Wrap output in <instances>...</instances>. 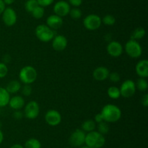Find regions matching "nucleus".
I'll return each instance as SVG.
<instances>
[{
    "instance_id": "nucleus-42",
    "label": "nucleus",
    "mask_w": 148,
    "mask_h": 148,
    "mask_svg": "<svg viewBox=\"0 0 148 148\" xmlns=\"http://www.w3.org/2000/svg\"><path fill=\"white\" fill-rule=\"evenodd\" d=\"M4 133H3L2 131L0 129V145H1L3 142V141H4Z\"/></svg>"
},
{
    "instance_id": "nucleus-27",
    "label": "nucleus",
    "mask_w": 148,
    "mask_h": 148,
    "mask_svg": "<svg viewBox=\"0 0 148 148\" xmlns=\"http://www.w3.org/2000/svg\"><path fill=\"white\" fill-rule=\"evenodd\" d=\"M96 127L98 129V131L103 135L107 134L109 132V125H108V123L106 121H102L101 123H98Z\"/></svg>"
},
{
    "instance_id": "nucleus-37",
    "label": "nucleus",
    "mask_w": 148,
    "mask_h": 148,
    "mask_svg": "<svg viewBox=\"0 0 148 148\" xmlns=\"http://www.w3.org/2000/svg\"><path fill=\"white\" fill-rule=\"evenodd\" d=\"M93 120L96 123H101V122L104 121L103 118V117H102V115H101V113H98V114H96L95 116H94Z\"/></svg>"
},
{
    "instance_id": "nucleus-5",
    "label": "nucleus",
    "mask_w": 148,
    "mask_h": 148,
    "mask_svg": "<svg viewBox=\"0 0 148 148\" xmlns=\"http://www.w3.org/2000/svg\"><path fill=\"white\" fill-rule=\"evenodd\" d=\"M124 49L129 57L133 59H137L141 57L143 54V48L138 41L130 39L126 43Z\"/></svg>"
},
{
    "instance_id": "nucleus-43",
    "label": "nucleus",
    "mask_w": 148,
    "mask_h": 148,
    "mask_svg": "<svg viewBox=\"0 0 148 148\" xmlns=\"http://www.w3.org/2000/svg\"><path fill=\"white\" fill-rule=\"evenodd\" d=\"M79 148H90V147H89L87 146V145H82V146H81Z\"/></svg>"
},
{
    "instance_id": "nucleus-28",
    "label": "nucleus",
    "mask_w": 148,
    "mask_h": 148,
    "mask_svg": "<svg viewBox=\"0 0 148 148\" xmlns=\"http://www.w3.org/2000/svg\"><path fill=\"white\" fill-rule=\"evenodd\" d=\"M38 6L37 0H27L25 3V10L29 13H31L32 11Z\"/></svg>"
},
{
    "instance_id": "nucleus-22",
    "label": "nucleus",
    "mask_w": 148,
    "mask_h": 148,
    "mask_svg": "<svg viewBox=\"0 0 148 148\" xmlns=\"http://www.w3.org/2000/svg\"><path fill=\"white\" fill-rule=\"evenodd\" d=\"M146 34V31L143 28L138 27L137 28L134 29L131 33L130 36V39H133V40L138 41L140 39H143Z\"/></svg>"
},
{
    "instance_id": "nucleus-1",
    "label": "nucleus",
    "mask_w": 148,
    "mask_h": 148,
    "mask_svg": "<svg viewBox=\"0 0 148 148\" xmlns=\"http://www.w3.org/2000/svg\"><path fill=\"white\" fill-rule=\"evenodd\" d=\"M101 114L104 121L107 123H116L121 119L122 113L117 105L107 104L101 109Z\"/></svg>"
},
{
    "instance_id": "nucleus-26",
    "label": "nucleus",
    "mask_w": 148,
    "mask_h": 148,
    "mask_svg": "<svg viewBox=\"0 0 148 148\" xmlns=\"http://www.w3.org/2000/svg\"><path fill=\"white\" fill-rule=\"evenodd\" d=\"M30 14L32 15L33 17H34L35 19H37V20L41 19L42 17L44 16V14H45L44 7L38 5V7H36L33 11H32V12L30 13Z\"/></svg>"
},
{
    "instance_id": "nucleus-16",
    "label": "nucleus",
    "mask_w": 148,
    "mask_h": 148,
    "mask_svg": "<svg viewBox=\"0 0 148 148\" xmlns=\"http://www.w3.org/2000/svg\"><path fill=\"white\" fill-rule=\"evenodd\" d=\"M63 18L56 15H51L46 18V24L49 28L56 30L63 26Z\"/></svg>"
},
{
    "instance_id": "nucleus-23",
    "label": "nucleus",
    "mask_w": 148,
    "mask_h": 148,
    "mask_svg": "<svg viewBox=\"0 0 148 148\" xmlns=\"http://www.w3.org/2000/svg\"><path fill=\"white\" fill-rule=\"evenodd\" d=\"M107 94L108 96L112 100H118L121 97V93H120L119 88L115 86H110L107 90Z\"/></svg>"
},
{
    "instance_id": "nucleus-10",
    "label": "nucleus",
    "mask_w": 148,
    "mask_h": 148,
    "mask_svg": "<svg viewBox=\"0 0 148 148\" xmlns=\"http://www.w3.org/2000/svg\"><path fill=\"white\" fill-rule=\"evenodd\" d=\"M1 18H2L3 23L6 26L12 27L17 23V15L15 10L12 7H6L5 10L1 14Z\"/></svg>"
},
{
    "instance_id": "nucleus-33",
    "label": "nucleus",
    "mask_w": 148,
    "mask_h": 148,
    "mask_svg": "<svg viewBox=\"0 0 148 148\" xmlns=\"http://www.w3.org/2000/svg\"><path fill=\"white\" fill-rule=\"evenodd\" d=\"M108 78L110 81L113 83H117L120 81L121 79V76H120L119 73L117 72H112L110 73L109 75H108Z\"/></svg>"
},
{
    "instance_id": "nucleus-29",
    "label": "nucleus",
    "mask_w": 148,
    "mask_h": 148,
    "mask_svg": "<svg viewBox=\"0 0 148 148\" xmlns=\"http://www.w3.org/2000/svg\"><path fill=\"white\" fill-rule=\"evenodd\" d=\"M101 20H102V23L106 26H111L116 23V18L112 15H106L103 18H101Z\"/></svg>"
},
{
    "instance_id": "nucleus-17",
    "label": "nucleus",
    "mask_w": 148,
    "mask_h": 148,
    "mask_svg": "<svg viewBox=\"0 0 148 148\" xmlns=\"http://www.w3.org/2000/svg\"><path fill=\"white\" fill-rule=\"evenodd\" d=\"M136 73L140 78H147L148 77V60L141 59L139 61L135 66Z\"/></svg>"
},
{
    "instance_id": "nucleus-18",
    "label": "nucleus",
    "mask_w": 148,
    "mask_h": 148,
    "mask_svg": "<svg viewBox=\"0 0 148 148\" xmlns=\"http://www.w3.org/2000/svg\"><path fill=\"white\" fill-rule=\"evenodd\" d=\"M25 104V99L20 95H15L10 97L8 105L14 110H19L23 108Z\"/></svg>"
},
{
    "instance_id": "nucleus-11",
    "label": "nucleus",
    "mask_w": 148,
    "mask_h": 148,
    "mask_svg": "<svg viewBox=\"0 0 148 148\" xmlns=\"http://www.w3.org/2000/svg\"><path fill=\"white\" fill-rule=\"evenodd\" d=\"M45 121L50 126H56L62 122V117L61 113L56 110H49L46 112L44 116Z\"/></svg>"
},
{
    "instance_id": "nucleus-35",
    "label": "nucleus",
    "mask_w": 148,
    "mask_h": 148,
    "mask_svg": "<svg viewBox=\"0 0 148 148\" xmlns=\"http://www.w3.org/2000/svg\"><path fill=\"white\" fill-rule=\"evenodd\" d=\"M68 3L74 7H78L82 4V0H68Z\"/></svg>"
},
{
    "instance_id": "nucleus-19",
    "label": "nucleus",
    "mask_w": 148,
    "mask_h": 148,
    "mask_svg": "<svg viewBox=\"0 0 148 148\" xmlns=\"http://www.w3.org/2000/svg\"><path fill=\"white\" fill-rule=\"evenodd\" d=\"M21 82L17 80H12L11 81L7 84V86L5 87L6 90L10 94H16L21 89Z\"/></svg>"
},
{
    "instance_id": "nucleus-41",
    "label": "nucleus",
    "mask_w": 148,
    "mask_h": 148,
    "mask_svg": "<svg viewBox=\"0 0 148 148\" xmlns=\"http://www.w3.org/2000/svg\"><path fill=\"white\" fill-rule=\"evenodd\" d=\"M10 148H25L24 146H23L22 145H20V144H14V145H12L11 147H10Z\"/></svg>"
},
{
    "instance_id": "nucleus-21",
    "label": "nucleus",
    "mask_w": 148,
    "mask_h": 148,
    "mask_svg": "<svg viewBox=\"0 0 148 148\" xmlns=\"http://www.w3.org/2000/svg\"><path fill=\"white\" fill-rule=\"evenodd\" d=\"M97 123L94 121L92 119H88V120H85L83 123H82L81 126V129L85 133H88V132L92 131H95L96 129Z\"/></svg>"
},
{
    "instance_id": "nucleus-4",
    "label": "nucleus",
    "mask_w": 148,
    "mask_h": 148,
    "mask_svg": "<svg viewBox=\"0 0 148 148\" xmlns=\"http://www.w3.org/2000/svg\"><path fill=\"white\" fill-rule=\"evenodd\" d=\"M35 34L39 41L47 43L51 41L53 37L56 36V31L49 28L47 25L40 24L36 26Z\"/></svg>"
},
{
    "instance_id": "nucleus-38",
    "label": "nucleus",
    "mask_w": 148,
    "mask_h": 148,
    "mask_svg": "<svg viewBox=\"0 0 148 148\" xmlns=\"http://www.w3.org/2000/svg\"><path fill=\"white\" fill-rule=\"evenodd\" d=\"M142 104L143 106H144L145 107H147L148 106V94H145L142 98Z\"/></svg>"
},
{
    "instance_id": "nucleus-30",
    "label": "nucleus",
    "mask_w": 148,
    "mask_h": 148,
    "mask_svg": "<svg viewBox=\"0 0 148 148\" xmlns=\"http://www.w3.org/2000/svg\"><path fill=\"white\" fill-rule=\"evenodd\" d=\"M69 15L74 20H78L82 17V12L80 9H79L78 7H74V8L71 9Z\"/></svg>"
},
{
    "instance_id": "nucleus-34",
    "label": "nucleus",
    "mask_w": 148,
    "mask_h": 148,
    "mask_svg": "<svg viewBox=\"0 0 148 148\" xmlns=\"http://www.w3.org/2000/svg\"><path fill=\"white\" fill-rule=\"evenodd\" d=\"M54 1V0H37V2L38 5L41 6L43 7H48V6L52 4Z\"/></svg>"
},
{
    "instance_id": "nucleus-3",
    "label": "nucleus",
    "mask_w": 148,
    "mask_h": 148,
    "mask_svg": "<svg viewBox=\"0 0 148 148\" xmlns=\"http://www.w3.org/2000/svg\"><path fill=\"white\" fill-rule=\"evenodd\" d=\"M38 73L36 68L31 65H26L22 68L19 72V80L23 84H31L36 81Z\"/></svg>"
},
{
    "instance_id": "nucleus-2",
    "label": "nucleus",
    "mask_w": 148,
    "mask_h": 148,
    "mask_svg": "<svg viewBox=\"0 0 148 148\" xmlns=\"http://www.w3.org/2000/svg\"><path fill=\"white\" fill-rule=\"evenodd\" d=\"M106 143L104 135L98 131H92L86 133L85 145L90 148H102Z\"/></svg>"
},
{
    "instance_id": "nucleus-39",
    "label": "nucleus",
    "mask_w": 148,
    "mask_h": 148,
    "mask_svg": "<svg viewBox=\"0 0 148 148\" xmlns=\"http://www.w3.org/2000/svg\"><path fill=\"white\" fill-rule=\"evenodd\" d=\"M6 8V4H4V2L3 1V0H0V15L2 14V12H4V10Z\"/></svg>"
},
{
    "instance_id": "nucleus-14",
    "label": "nucleus",
    "mask_w": 148,
    "mask_h": 148,
    "mask_svg": "<svg viewBox=\"0 0 148 148\" xmlns=\"http://www.w3.org/2000/svg\"><path fill=\"white\" fill-rule=\"evenodd\" d=\"M68 40L63 35H56L51 41L52 48L56 52H62L67 47Z\"/></svg>"
},
{
    "instance_id": "nucleus-36",
    "label": "nucleus",
    "mask_w": 148,
    "mask_h": 148,
    "mask_svg": "<svg viewBox=\"0 0 148 148\" xmlns=\"http://www.w3.org/2000/svg\"><path fill=\"white\" fill-rule=\"evenodd\" d=\"M13 117H14V118L17 119V120H20L22 118L24 117L23 112L20 111V110H14V112L13 113Z\"/></svg>"
},
{
    "instance_id": "nucleus-12",
    "label": "nucleus",
    "mask_w": 148,
    "mask_h": 148,
    "mask_svg": "<svg viewBox=\"0 0 148 148\" xmlns=\"http://www.w3.org/2000/svg\"><path fill=\"white\" fill-rule=\"evenodd\" d=\"M70 10L71 7L69 3L64 0L58 1L57 2L55 3L53 7L54 14L62 17L68 15Z\"/></svg>"
},
{
    "instance_id": "nucleus-15",
    "label": "nucleus",
    "mask_w": 148,
    "mask_h": 148,
    "mask_svg": "<svg viewBox=\"0 0 148 148\" xmlns=\"http://www.w3.org/2000/svg\"><path fill=\"white\" fill-rule=\"evenodd\" d=\"M110 71L106 67L99 66L95 68L92 72V77L98 81H104L108 78Z\"/></svg>"
},
{
    "instance_id": "nucleus-32",
    "label": "nucleus",
    "mask_w": 148,
    "mask_h": 148,
    "mask_svg": "<svg viewBox=\"0 0 148 148\" xmlns=\"http://www.w3.org/2000/svg\"><path fill=\"white\" fill-rule=\"evenodd\" d=\"M8 67L6 65V63L3 62H0V78L6 77V75L8 73Z\"/></svg>"
},
{
    "instance_id": "nucleus-40",
    "label": "nucleus",
    "mask_w": 148,
    "mask_h": 148,
    "mask_svg": "<svg viewBox=\"0 0 148 148\" xmlns=\"http://www.w3.org/2000/svg\"><path fill=\"white\" fill-rule=\"evenodd\" d=\"M6 5H11L15 1V0H3Z\"/></svg>"
},
{
    "instance_id": "nucleus-9",
    "label": "nucleus",
    "mask_w": 148,
    "mask_h": 148,
    "mask_svg": "<svg viewBox=\"0 0 148 148\" xmlns=\"http://www.w3.org/2000/svg\"><path fill=\"white\" fill-rule=\"evenodd\" d=\"M121 97L124 98L132 97L136 92L135 82L131 79H127L121 84L119 88Z\"/></svg>"
},
{
    "instance_id": "nucleus-8",
    "label": "nucleus",
    "mask_w": 148,
    "mask_h": 148,
    "mask_svg": "<svg viewBox=\"0 0 148 148\" xmlns=\"http://www.w3.org/2000/svg\"><path fill=\"white\" fill-rule=\"evenodd\" d=\"M85 136H86V133L83 131L82 129H76L71 133L69 136V144L71 146L74 147H80L81 146L85 145Z\"/></svg>"
},
{
    "instance_id": "nucleus-6",
    "label": "nucleus",
    "mask_w": 148,
    "mask_h": 148,
    "mask_svg": "<svg viewBox=\"0 0 148 148\" xmlns=\"http://www.w3.org/2000/svg\"><path fill=\"white\" fill-rule=\"evenodd\" d=\"M83 26L87 30H98L102 25V20L99 15L96 14L88 15L83 19Z\"/></svg>"
},
{
    "instance_id": "nucleus-31",
    "label": "nucleus",
    "mask_w": 148,
    "mask_h": 148,
    "mask_svg": "<svg viewBox=\"0 0 148 148\" xmlns=\"http://www.w3.org/2000/svg\"><path fill=\"white\" fill-rule=\"evenodd\" d=\"M21 91L22 94L25 97H29L31 95L32 92H33V88L30 84H24V86L21 87Z\"/></svg>"
},
{
    "instance_id": "nucleus-7",
    "label": "nucleus",
    "mask_w": 148,
    "mask_h": 148,
    "mask_svg": "<svg viewBox=\"0 0 148 148\" xmlns=\"http://www.w3.org/2000/svg\"><path fill=\"white\" fill-rule=\"evenodd\" d=\"M40 113V106L38 103L35 100L28 102L24 106L23 114L25 118L30 120L36 119Z\"/></svg>"
},
{
    "instance_id": "nucleus-20",
    "label": "nucleus",
    "mask_w": 148,
    "mask_h": 148,
    "mask_svg": "<svg viewBox=\"0 0 148 148\" xmlns=\"http://www.w3.org/2000/svg\"><path fill=\"white\" fill-rule=\"evenodd\" d=\"M10 94L4 87L0 86V107L8 105L10 99Z\"/></svg>"
},
{
    "instance_id": "nucleus-24",
    "label": "nucleus",
    "mask_w": 148,
    "mask_h": 148,
    "mask_svg": "<svg viewBox=\"0 0 148 148\" xmlns=\"http://www.w3.org/2000/svg\"><path fill=\"white\" fill-rule=\"evenodd\" d=\"M25 148H41V143L36 138H30L25 142Z\"/></svg>"
},
{
    "instance_id": "nucleus-44",
    "label": "nucleus",
    "mask_w": 148,
    "mask_h": 148,
    "mask_svg": "<svg viewBox=\"0 0 148 148\" xmlns=\"http://www.w3.org/2000/svg\"><path fill=\"white\" fill-rule=\"evenodd\" d=\"M65 148H70V147H65Z\"/></svg>"
},
{
    "instance_id": "nucleus-13",
    "label": "nucleus",
    "mask_w": 148,
    "mask_h": 148,
    "mask_svg": "<svg viewBox=\"0 0 148 148\" xmlns=\"http://www.w3.org/2000/svg\"><path fill=\"white\" fill-rule=\"evenodd\" d=\"M106 51L112 57H119L122 55L124 47L120 42L117 41H111L106 46Z\"/></svg>"
},
{
    "instance_id": "nucleus-25",
    "label": "nucleus",
    "mask_w": 148,
    "mask_h": 148,
    "mask_svg": "<svg viewBox=\"0 0 148 148\" xmlns=\"http://www.w3.org/2000/svg\"><path fill=\"white\" fill-rule=\"evenodd\" d=\"M136 89L140 91H146L148 89V82L146 78H139L135 83Z\"/></svg>"
}]
</instances>
